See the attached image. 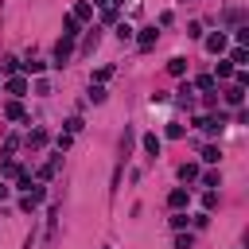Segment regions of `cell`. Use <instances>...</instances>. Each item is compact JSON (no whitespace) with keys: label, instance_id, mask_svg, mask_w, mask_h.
<instances>
[{"label":"cell","instance_id":"6da1fadb","mask_svg":"<svg viewBox=\"0 0 249 249\" xmlns=\"http://www.w3.org/2000/svg\"><path fill=\"white\" fill-rule=\"evenodd\" d=\"M70 54H74V39H66V35H62V39H58V47H54V62L62 66Z\"/></svg>","mask_w":249,"mask_h":249},{"label":"cell","instance_id":"7a4b0ae2","mask_svg":"<svg viewBox=\"0 0 249 249\" xmlns=\"http://www.w3.org/2000/svg\"><path fill=\"white\" fill-rule=\"evenodd\" d=\"M39 202H43V187H39V183H31V191L23 195V202H19V206H23V210H35Z\"/></svg>","mask_w":249,"mask_h":249},{"label":"cell","instance_id":"3957f363","mask_svg":"<svg viewBox=\"0 0 249 249\" xmlns=\"http://www.w3.org/2000/svg\"><path fill=\"white\" fill-rule=\"evenodd\" d=\"M156 39H160V31H156V27H144V31H140V39H136V47H140V51H152V47H156Z\"/></svg>","mask_w":249,"mask_h":249},{"label":"cell","instance_id":"277c9868","mask_svg":"<svg viewBox=\"0 0 249 249\" xmlns=\"http://www.w3.org/2000/svg\"><path fill=\"white\" fill-rule=\"evenodd\" d=\"M187 198H191V195H187L183 187H175V191L167 195V206H171V210H183V206H187Z\"/></svg>","mask_w":249,"mask_h":249},{"label":"cell","instance_id":"5b68a950","mask_svg":"<svg viewBox=\"0 0 249 249\" xmlns=\"http://www.w3.org/2000/svg\"><path fill=\"white\" fill-rule=\"evenodd\" d=\"M70 16H74V19H78V23H82V19H89V16H93V4H89V0H78V4H74V12H70Z\"/></svg>","mask_w":249,"mask_h":249},{"label":"cell","instance_id":"8992f818","mask_svg":"<svg viewBox=\"0 0 249 249\" xmlns=\"http://www.w3.org/2000/svg\"><path fill=\"white\" fill-rule=\"evenodd\" d=\"M226 47H230V43H226V35H222V31H218V35H210V39H206V51H210V54H222V51H226Z\"/></svg>","mask_w":249,"mask_h":249},{"label":"cell","instance_id":"52a82bcc","mask_svg":"<svg viewBox=\"0 0 249 249\" xmlns=\"http://www.w3.org/2000/svg\"><path fill=\"white\" fill-rule=\"evenodd\" d=\"M58 167H62V156H54V160H47V163H43V167H39V179H43V183H47V179H51V175H54V171H58Z\"/></svg>","mask_w":249,"mask_h":249},{"label":"cell","instance_id":"ba28073f","mask_svg":"<svg viewBox=\"0 0 249 249\" xmlns=\"http://www.w3.org/2000/svg\"><path fill=\"white\" fill-rule=\"evenodd\" d=\"M160 148H163V140H160L156 132H148V136H144V152H148V156H160Z\"/></svg>","mask_w":249,"mask_h":249},{"label":"cell","instance_id":"9c48e42d","mask_svg":"<svg viewBox=\"0 0 249 249\" xmlns=\"http://www.w3.org/2000/svg\"><path fill=\"white\" fill-rule=\"evenodd\" d=\"M226 101H230V105H241V101H245V86H230V89H226Z\"/></svg>","mask_w":249,"mask_h":249},{"label":"cell","instance_id":"30bf717a","mask_svg":"<svg viewBox=\"0 0 249 249\" xmlns=\"http://www.w3.org/2000/svg\"><path fill=\"white\" fill-rule=\"evenodd\" d=\"M43 144H47V132L43 128H31L27 132V148H43Z\"/></svg>","mask_w":249,"mask_h":249},{"label":"cell","instance_id":"8fae6325","mask_svg":"<svg viewBox=\"0 0 249 249\" xmlns=\"http://www.w3.org/2000/svg\"><path fill=\"white\" fill-rule=\"evenodd\" d=\"M179 179H183V183L198 179V163H183V167H179Z\"/></svg>","mask_w":249,"mask_h":249},{"label":"cell","instance_id":"7c38bea8","mask_svg":"<svg viewBox=\"0 0 249 249\" xmlns=\"http://www.w3.org/2000/svg\"><path fill=\"white\" fill-rule=\"evenodd\" d=\"M62 35H66V39H74V35H78V19H74V16H66V19H62Z\"/></svg>","mask_w":249,"mask_h":249},{"label":"cell","instance_id":"4fadbf2b","mask_svg":"<svg viewBox=\"0 0 249 249\" xmlns=\"http://www.w3.org/2000/svg\"><path fill=\"white\" fill-rule=\"evenodd\" d=\"M230 62L245 66V62H249V51H245V47H233V51H230Z\"/></svg>","mask_w":249,"mask_h":249},{"label":"cell","instance_id":"5bb4252c","mask_svg":"<svg viewBox=\"0 0 249 249\" xmlns=\"http://www.w3.org/2000/svg\"><path fill=\"white\" fill-rule=\"evenodd\" d=\"M23 89H27V82H23V78H8V93L23 97Z\"/></svg>","mask_w":249,"mask_h":249},{"label":"cell","instance_id":"9a60e30c","mask_svg":"<svg viewBox=\"0 0 249 249\" xmlns=\"http://www.w3.org/2000/svg\"><path fill=\"white\" fill-rule=\"evenodd\" d=\"M4 117H8V121H23V105H19V101H12V105L4 109Z\"/></svg>","mask_w":249,"mask_h":249},{"label":"cell","instance_id":"2e32d148","mask_svg":"<svg viewBox=\"0 0 249 249\" xmlns=\"http://www.w3.org/2000/svg\"><path fill=\"white\" fill-rule=\"evenodd\" d=\"M202 187H210V191L222 187V175H218V171H206V175H202Z\"/></svg>","mask_w":249,"mask_h":249},{"label":"cell","instance_id":"e0dca14e","mask_svg":"<svg viewBox=\"0 0 249 249\" xmlns=\"http://www.w3.org/2000/svg\"><path fill=\"white\" fill-rule=\"evenodd\" d=\"M195 86H198V89H202V93H214V78H210V74H202V78H198V82H195Z\"/></svg>","mask_w":249,"mask_h":249},{"label":"cell","instance_id":"ac0fdd59","mask_svg":"<svg viewBox=\"0 0 249 249\" xmlns=\"http://www.w3.org/2000/svg\"><path fill=\"white\" fill-rule=\"evenodd\" d=\"M218 156H222V152H218L214 144H206V148H202V160H206V163H218Z\"/></svg>","mask_w":249,"mask_h":249},{"label":"cell","instance_id":"d6986e66","mask_svg":"<svg viewBox=\"0 0 249 249\" xmlns=\"http://www.w3.org/2000/svg\"><path fill=\"white\" fill-rule=\"evenodd\" d=\"M117 39L128 43V39H132V27H128V23H117Z\"/></svg>","mask_w":249,"mask_h":249},{"label":"cell","instance_id":"ffe728a7","mask_svg":"<svg viewBox=\"0 0 249 249\" xmlns=\"http://www.w3.org/2000/svg\"><path fill=\"white\" fill-rule=\"evenodd\" d=\"M183 70H187L183 58H171V62H167V74H183Z\"/></svg>","mask_w":249,"mask_h":249},{"label":"cell","instance_id":"44dd1931","mask_svg":"<svg viewBox=\"0 0 249 249\" xmlns=\"http://www.w3.org/2000/svg\"><path fill=\"white\" fill-rule=\"evenodd\" d=\"M4 175H8V179H19L23 167H19V163H4Z\"/></svg>","mask_w":249,"mask_h":249},{"label":"cell","instance_id":"7402d4cb","mask_svg":"<svg viewBox=\"0 0 249 249\" xmlns=\"http://www.w3.org/2000/svg\"><path fill=\"white\" fill-rule=\"evenodd\" d=\"M202 206L214 210V206H218V191H206V195H202Z\"/></svg>","mask_w":249,"mask_h":249},{"label":"cell","instance_id":"603a6c76","mask_svg":"<svg viewBox=\"0 0 249 249\" xmlns=\"http://www.w3.org/2000/svg\"><path fill=\"white\" fill-rule=\"evenodd\" d=\"M191 245H195L191 233H179V237H175V249H191Z\"/></svg>","mask_w":249,"mask_h":249},{"label":"cell","instance_id":"cb8c5ba5","mask_svg":"<svg viewBox=\"0 0 249 249\" xmlns=\"http://www.w3.org/2000/svg\"><path fill=\"white\" fill-rule=\"evenodd\" d=\"M43 66H47V62H35V58H31V62H23V70H27V74H43Z\"/></svg>","mask_w":249,"mask_h":249},{"label":"cell","instance_id":"d4e9b609","mask_svg":"<svg viewBox=\"0 0 249 249\" xmlns=\"http://www.w3.org/2000/svg\"><path fill=\"white\" fill-rule=\"evenodd\" d=\"M89 101H105V89H101V82H97V86H89Z\"/></svg>","mask_w":249,"mask_h":249},{"label":"cell","instance_id":"484cf974","mask_svg":"<svg viewBox=\"0 0 249 249\" xmlns=\"http://www.w3.org/2000/svg\"><path fill=\"white\" fill-rule=\"evenodd\" d=\"M66 132H70V136L82 132V117H70V121H66Z\"/></svg>","mask_w":249,"mask_h":249},{"label":"cell","instance_id":"4316f807","mask_svg":"<svg viewBox=\"0 0 249 249\" xmlns=\"http://www.w3.org/2000/svg\"><path fill=\"white\" fill-rule=\"evenodd\" d=\"M183 226H187V214H183V210H179V214H171V230H183Z\"/></svg>","mask_w":249,"mask_h":249},{"label":"cell","instance_id":"83f0119b","mask_svg":"<svg viewBox=\"0 0 249 249\" xmlns=\"http://www.w3.org/2000/svg\"><path fill=\"white\" fill-rule=\"evenodd\" d=\"M16 66H19L16 58H4V62H0V70H4V74H16Z\"/></svg>","mask_w":249,"mask_h":249},{"label":"cell","instance_id":"f1b7e54d","mask_svg":"<svg viewBox=\"0 0 249 249\" xmlns=\"http://www.w3.org/2000/svg\"><path fill=\"white\" fill-rule=\"evenodd\" d=\"M233 74V62H218V78H230Z\"/></svg>","mask_w":249,"mask_h":249},{"label":"cell","instance_id":"f546056e","mask_svg":"<svg viewBox=\"0 0 249 249\" xmlns=\"http://www.w3.org/2000/svg\"><path fill=\"white\" fill-rule=\"evenodd\" d=\"M16 148H19V140H16V136H8V140H4V156H12Z\"/></svg>","mask_w":249,"mask_h":249},{"label":"cell","instance_id":"4dcf8cb0","mask_svg":"<svg viewBox=\"0 0 249 249\" xmlns=\"http://www.w3.org/2000/svg\"><path fill=\"white\" fill-rule=\"evenodd\" d=\"M8 191H12V187H4V183H0V202H4V198H8Z\"/></svg>","mask_w":249,"mask_h":249},{"label":"cell","instance_id":"1f68e13d","mask_svg":"<svg viewBox=\"0 0 249 249\" xmlns=\"http://www.w3.org/2000/svg\"><path fill=\"white\" fill-rule=\"evenodd\" d=\"M89 4H97V8H105V4H109V0H89Z\"/></svg>","mask_w":249,"mask_h":249},{"label":"cell","instance_id":"d6a6232c","mask_svg":"<svg viewBox=\"0 0 249 249\" xmlns=\"http://www.w3.org/2000/svg\"><path fill=\"white\" fill-rule=\"evenodd\" d=\"M109 4H124V0H109Z\"/></svg>","mask_w":249,"mask_h":249}]
</instances>
